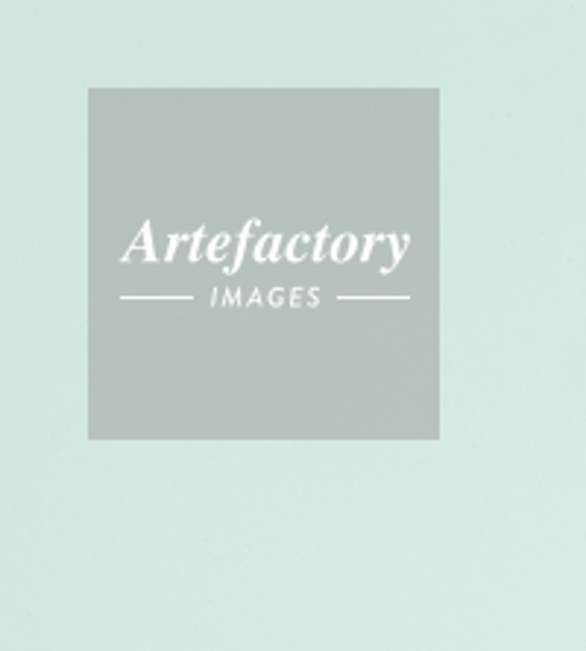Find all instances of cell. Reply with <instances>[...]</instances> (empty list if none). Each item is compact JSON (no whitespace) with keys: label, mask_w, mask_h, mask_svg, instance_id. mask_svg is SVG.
<instances>
[{"label":"cell","mask_w":586,"mask_h":651,"mask_svg":"<svg viewBox=\"0 0 586 651\" xmlns=\"http://www.w3.org/2000/svg\"><path fill=\"white\" fill-rule=\"evenodd\" d=\"M135 259H144V261H159V256H155V250H153V229H150V220H144V226H141V232L138 238L130 244V250L121 256V264H130Z\"/></svg>","instance_id":"cell-1"},{"label":"cell","mask_w":586,"mask_h":651,"mask_svg":"<svg viewBox=\"0 0 586 651\" xmlns=\"http://www.w3.org/2000/svg\"><path fill=\"white\" fill-rule=\"evenodd\" d=\"M355 256H361V250H358V238H355L352 232H343L340 238L332 240V247H328V259L337 261V264H346Z\"/></svg>","instance_id":"cell-2"},{"label":"cell","mask_w":586,"mask_h":651,"mask_svg":"<svg viewBox=\"0 0 586 651\" xmlns=\"http://www.w3.org/2000/svg\"><path fill=\"white\" fill-rule=\"evenodd\" d=\"M259 217H252V220H247L244 223V229L238 232V240H235V252H232V261L226 264V273H238L240 270V261H244V252H247V240H249V235H252V229H259Z\"/></svg>","instance_id":"cell-3"},{"label":"cell","mask_w":586,"mask_h":651,"mask_svg":"<svg viewBox=\"0 0 586 651\" xmlns=\"http://www.w3.org/2000/svg\"><path fill=\"white\" fill-rule=\"evenodd\" d=\"M232 240H238V238H232L229 232H217V235L211 238L208 250H206V259H208L211 264H223V261H226V256H229L226 250H229V244H232Z\"/></svg>","instance_id":"cell-4"},{"label":"cell","mask_w":586,"mask_h":651,"mask_svg":"<svg viewBox=\"0 0 586 651\" xmlns=\"http://www.w3.org/2000/svg\"><path fill=\"white\" fill-rule=\"evenodd\" d=\"M311 244H314V238H311L308 232H296V235L288 240V247H284V259L293 261V264H299V261L308 256V252H302V250L311 247ZM311 250H314V247H311Z\"/></svg>","instance_id":"cell-5"},{"label":"cell","mask_w":586,"mask_h":651,"mask_svg":"<svg viewBox=\"0 0 586 651\" xmlns=\"http://www.w3.org/2000/svg\"><path fill=\"white\" fill-rule=\"evenodd\" d=\"M387 244L393 247V259L381 267V273L396 270V264L405 259V252H408V247H410V235H408V232H402V235H387Z\"/></svg>","instance_id":"cell-6"},{"label":"cell","mask_w":586,"mask_h":651,"mask_svg":"<svg viewBox=\"0 0 586 651\" xmlns=\"http://www.w3.org/2000/svg\"><path fill=\"white\" fill-rule=\"evenodd\" d=\"M288 302L293 308H299V305H317L320 302V291L317 288H291L288 291Z\"/></svg>","instance_id":"cell-7"},{"label":"cell","mask_w":586,"mask_h":651,"mask_svg":"<svg viewBox=\"0 0 586 651\" xmlns=\"http://www.w3.org/2000/svg\"><path fill=\"white\" fill-rule=\"evenodd\" d=\"M328 238H332V229H328V226L317 229V238H314V250H311V259H314V261H323V259L328 256V250H325Z\"/></svg>","instance_id":"cell-8"},{"label":"cell","mask_w":586,"mask_h":651,"mask_svg":"<svg viewBox=\"0 0 586 651\" xmlns=\"http://www.w3.org/2000/svg\"><path fill=\"white\" fill-rule=\"evenodd\" d=\"M378 240H387V232H369V235H364V250H361V256H358L364 264L373 259V247L378 244Z\"/></svg>","instance_id":"cell-9"},{"label":"cell","mask_w":586,"mask_h":651,"mask_svg":"<svg viewBox=\"0 0 586 651\" xmlns=\"http://www.w3.org/2000/svg\"><path fill=\"white\" fill-rule=\"evenodd\" d=\"M276 235V232H273ZM273 235H264L259 244H255V252H252V259L259 261V264H264L267 259H270V250H273Z\"/></svg>","instance_id":"cell-10"},{"label":"cell","mask_w":586,"mask_h":651,"mask_svg":"<svg viewBox=\"0 0 586 651\" xmlns=\"http://www.w3.org/2000/svg\"><path fill=\"white\" fill-rule=\"evenodd\" d=\"M191 238H194L191 232H188V235H167V252H164L162 259H164V261H174V256H176V247H179V244H185V240H188V244H191Z\"/></svg>","instance_id":"cell-11"},{"label":"cell","mask_w":586,"mask_h":651,"mask_svg":"<svg viewBox=\"0 0 586 651\" xmlns=\"http://www.w3.org/2000/svg\"><path fill=\"white\" fill-rule=\"evenodd\" d=\"M191 235H194V238H191V252H188V261H191V264H196V261H199V244H203V238H206V226H199V229H194Z\"/></svg>","instance_id":"cell-12"},{"label":"cell","mask_w":586,"mask_h":651,"mask_svg":"<svg viewBox=\"0 0 586 651\" xmlns=\"http://www.w3.org/2000/svg\"><path fill=\"white\" fill-rule=\"evenodd\" d=\"M284 296H288V291H284V288H273V291L267 293V305H270V308L284 305Z\"/></svg>","instance_id":"cell-13"},{"label":"cell","mask_w":586,"mask_h":651,"mask_svg":"<svg viewBox=\"0 0 586 651\" xmlns=\"http://www.w3.org/2000/svg\"><path fill=\"white\" fill-rule=\"evenodd\" d=\"M238 296H240V291H238V288H226V291H223V300H220V302H223V305H238V302H240Z\"/></svg>","instance_id":"cell-14"},{"label":"cell","mask_w":586,"mask_h":651,"mask_svg":"<svg viewBox=\"0 0 586 651\" xmlns=\"http://www.w3.org/2000/svg\"><path fill=\"white\" fill-rule=\"evenodd\" d=\"M261 302H267V300H261V291L259 288L249 293V300H244V305H261Z\"/></svg>","instance_id":"cell-15"}]
</instances>
